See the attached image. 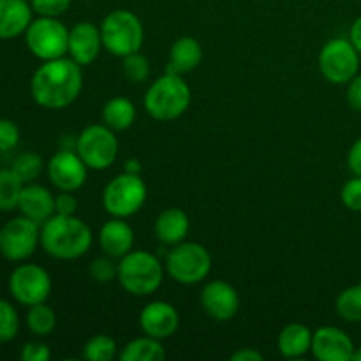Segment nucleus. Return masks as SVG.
<instances>
[{
    "label": "nucleus",
    "instance_id": "18",
    "mask_svg": "<svg viewBox=\"0 0 361 361\" xmlns=\"http://www.w3.org/2000/svg\"><path fill=\"white\" fill-rule=\"evenodd\" d=\"M18 210H20V215L42 226L49 217L55 215V196L44 185H39L35 182L25 183Z\"/></svg>",
    "mask_w": 361,
    "mask_h": 361
},
{
    "label": "nucleus",
    "instance_id": "20",
    "mask_svg": "<svg viewBox=\"0 0 361 361\" xmlns=\"http://www.w3.org/2000/svg\"><path fill=\"white\" fill-rule=\"evenodd\" d=\"M99 245L106 256L120 259L134 247V231L123 219L113 217L99 231Z\"/></svg>",
    "mask_w": 361,
    "mask_h": 361
},
{
    "label": "nucleus",
    "instance_id": "4",
    "mask_svg": "<svg viewBox=\"0 0 361 361\" xmlns=\"http://www.w3.org/2000/svg\"><path fill=\"white\" fill-rule=\"evenodd\" d=\"M164 264L148 250H130L118 259L116 281L133 296L154 295L164 279Z\"/></svg>",
    "mask_w": 361,
    "mask_h": 361
},
{
    "label": "nucleus",
    "instance_id": "8",
    "mask_svg": "<svg viewBox=\"0 0 361 361\" xmlns=\"http://www.w3.org/2000/svg\"><path fill=\"white\" fill-rule=\"evenodd\" d=\"M147 201V185L140 175H116L102 190V207L111 217L127 219L141 210Z\"/></svg>",
    "mask_w": 361,
    "mask_h": 361
},
{
    "label": "nucleus",
    "instance_id": "44",
    "mask_svg": "<svg viewBox=\"0 0 361 361\" xmlns=\"http://www.w3.org/2000/svg\"><path fill=\"white\" fill-rule=\"evenodd\" d=\"M351 361H361V348H356L355 353H353Z\"/></svg>",
    "mask_w": 361,
    "mask_h": 361
},
{
    "label": "nucleus",
    "instance_id": "38",
    "mask_svg": "<svg viewBox=\"0 0 361 361\" xmlns=\"http://www.w3.org/2000/svg\"><path fill=\"white\" fill-rule=\"evenodd\" d=\"M78 200L69 190H60L55 196V214L59 215H76Z\"/></svg>",
    "mask_w": 361,
    "mask_h": 361
},
{
    "label": "nucleus",
    "instance_id": "28",
    "mask_svg": "<svg viewBox=\"0 0 361 361\" xmlns=\"http://www.w3.org/2000/svg\"><path fill=\"white\" fill-rule=\"evenodd\" d=\"M335 310L348 323H361V284L345 288L337 296Z\"/></svg>",
    "mask_w": 361,
    "mask_h": 361
},
{
    "label": "nucleus",
    "instance_id": "34",
    "mask_svg": "<svg viewBox=\"0 0 361 361\" xmlns=\"http://www.w3.org/2000/svg\"><path fill=\"white\" fill-rule=\"evenodd\" d=\"M30 6L37 16L60 18L71 7V0H30Z\"/></svg>",
    "mask_w": 361,
    "mask_h": 361
},
{
    "label": "nucleus",
    "instance_id": "36",
    "mask_svg": "<svg viewBox=\"0 0 361 361\" xmlns=\"http://www.w3.org/2000/svg\"><path fill=\"white\" fill-rule=\"evenodd\" d=\"M20 127L11 118H0V152H11L20 143Z\"/></svg>",
    "mask_w": 361,
    "mask_h": 361
},
{
    "label": "nucleus",
    "instance_id": "13",
    "mask_svg": "<svg viewBox=\"0 0 361 361\" xmlns=\"http://www.w3.org/2000/svg\"><path fill=\"white\" fill-rule=\"evenodd\" d=\"M87 169V164L78 155V152L69 148H62L53 154L46 164L49 182L59 190H69V192H74L85 185Z\"/></svg>",
    "mask_w": 361,
    "mask_h": 361
},
{
    "label": "nucleus",
    "instance_id": "31",
    "mask_svg": "<svg viewBox=\"0 0 361 361\" xmlns=\"http://www.w3.org/2000/svg\"><path fill=\"white\" fill-rule=\"evenodd\" d=\"M20 314L9 300L0 298V344L13 342L20 334Z\"/></svg>",
    "mask_w": 361,
    "mask_h": 361
},
{
    "label": "nucleus",
    "instance_id": "25",
    "mask_svg": "<svg viewBox=\"0 0 361 361\" xmlns=\"http://www.w3.org/2000/svg\"><path fill=\"white\" fill-rule=\"evenodd\" d=\"M118 358L120 361H161L166 358V349L162 341L145 335L126 344Z\"/></svg>",
    "mask_w": 361,
    "mask_h": 361
},
{
    "label": "nucleus",
    "instance_id": "21",
    "mask_svg": "<svg viewBox=\"0 0 361 361\" xmlns=\"http://www.w3.org/2000/svg\"><path fill=\"white\" fill-rule=\"evenodd\" d=\"M190 222L189 217L180 208H166L157 215L154 224L155 236L162 245H176V243L185 242L187 235H189Z\"/></svg>",
    "mask_w": 361,
    "mask_h": 361
},
{
    "label": "nucleus",
    "instance_id": "40",
    "mask_svg": "<svg viewBox=\"0 0 361 361\" xmlns=\"http://www.w3.org/2000/svg\"><path fill=\"white\" fill-rule=\"evenodd\" d=\"M348 168L355 176H361V137L353 143L348 152Z\"/></svg>",
    "mask_w": 361,
    "mask_h": 361
},
{
    "label": "nucleus",
    "instance_id": "23",
    "mask_svg": "<svg viewBox=\"0 0 361 361\" xmlns=\"http://www.w3.org/2000/svg\"><path fill=\"white\" fill-rule=\"evenodd\" d=\"M312 334L309 326L302 323H291L279 334L277 349L284 358H302L312 349Z\"/></svg>",
    "mask_w": 361,
    "mask_h": 361
},
{
    "label": "nucleus",
    "instance_id": "43",
    "mask_svg": "<svg viewBox=\"0 0 361 361\" xmlns=\"http://www.w3.org/2000/svg\"><path fill=\"white\" fill-rule=\"evenodd\" d=\"M123 171L133 173V175H140L141 173L140 159H127L126 164H123Z\"/></svg>",
    "mask_w": 361,
    "mask_h": 361
},
{
    "label": "nucleus",
    "instance_id": "35",
    "mask_svg": "<svg viewBox=\"0 0 361 361\" xmlns=\"http://www.w3.org/2000/svg\"><path fill=\"white\" fill-rule=\"evenodd\" d=\"M341 200L348 210L361 212V176L348 180L341 190Z\"/></svg>",
    "mask_w": 361,
    "mask_h": 361
},
{
    "label": "nucleus",
    "instance_id": "24",
    "mask_svg": "<svg viewBox=\"0 0 361 361\" xmlns=\"http://www.w3.org/2000/svg\"><path fill=\"white\" fill-rule=\"evenodd\" d=\"M136 120V106L127 97H113L102 108V122L115 133L127 130Z\"/></svg>",
    "mask_w": 361,
    "mask_h": 361
},
{
    "label": "nucleus",
    "instance_id": "3",
    "mask_svg": "<svg viewBox=\"0 0 361 361\" xmlns=\"http://www.w3.org/2000/svg\"><path fill=\"white\" fill-rule=\"evenodd\" d=\"M143 104L154 120L171 122L189 108L190 88L180 74L166 73L148 87Z\"/></svg>",
    "mask_w": 361,
    "mask_h": 361
},
{
    "label": "nucleus",
    "instance_id": "37",
    "mask_svg": "<svg viewBox=\"0 0 361 361\" xmlns=\"http://www.w3.org/2000/svg\"><path fill=\"white\" fill-rule=\"evenodd\" d=\"M21 361H48L51 358V351L41 341H30L23 344L20 351Z\"/></svg>",
    "mask_w": 361,
    "mask_h": 361
},
{
    "label": "nucleus",
    "instance_id": "7",
    "mask_svg": "<svg viewBox=\"0 0 361 361\" xmlns=\"http://www.w3.org/2000/svg\"><path fill=\"white\" fill-rule=\"evenodd\" d=\"M25 44L41 62L62 59L69 49V28L59 18L37 16L25 32Z\"/></svg>",
    "mask_w": 361,
    "mask_h": 361
},
{
    "label": "nucleus",
    "instance_id": "27",
    "mask_svg": "<svg viewBox=\"0 0 361 361\" xmlns=\"http://www.w3.org/2000/svg\"><path fill=\"white\" fill-rule=\"evenodd\" d=\"M27 326L35 337H48L53 334L56 328V314L55 310L44 303H37V305L28 307L27 310Z\"/></svg>",
    "mask_w": 361,
    "mask_h": 361
},
{
    "label": "nucleus",
    "instance_id": "12",
    "mask_svg": "<svg viewBox=\"0 0 361 361\" xmlns=\"http://www.w3.org/2000/svg\"><path fill=\"white\" fill-rule=\"evenodd\" d=\"M41 245V226L30 219L14 217L0 228V256L11 263H23Z\"/></svg>",
    "mask_w": 361,
    "mask_h": 361
},
{
    "label": "nucleus",
    "instance_id": "26",
    "mask_svg": "<svg viewBox=\"0 0 361 361\" xmlns=\"http://www.w3.org/2000/svg\"><path fill=\"white\" fill-rule=\"evenodd\" d=\"M23 187L25 183L13 171V168H0V212L7 214L18 210Z\"/></svg>",
    "mask_w": 361,
    "mask_h": 361
},
{
    "label": "nucleus",
    "instance_id": "16",
    "mask_svg": "<svg viewBox=\"0 0 361 361\" xmlns=\"http://www.w3.org/2000/svg\"><path fill=\"white\" fill-rule=\"evenodd\" d=\"M180 326L178 310L168 302H152L140 312V328L148 337L166 341L173 337Z\"/></svg>",
    "mask_w": 361,
    "mask_h": 361
},
{
    "label": "nucleus",
    "instance_id": "2",
    "mask_svg": "<svg viewBox=\"0 0 361 361\" xmlns=\"http://www.w3.org/2000/svg\"><path fill=\"white\" fill-rule=\"evenodd\" d=\"M92 242V229L76 215L55 214L41 226V247L53 259H80L90 250Z\"/></svg>",
    "mask_w": 361,
    "mask_h": 361
},
{
    "label": "nucleus",
    "instance_id": "30",
    "mask_svg": "<svg viewBox=\"0 0 361 361\" xmlns=\"http://www.w3.org/2000/svg\"><path fill=\"white\" fill-rule=\"evenodd\" d=\"M116 342L109 335H94L83 345V358L88 361H109L116 356Z\"/></svg>",
    "mask_w": 361,
    "mask_h": 361
},
{
    "label": "nucleus",
    "instance_id": "41",
    "mask_svg": "<svg viewBox=\"0 0 361 361\" xmlns=\"http://www.w3.org/2000/svg\"><path fill=\"white\" fill-rule=\"evenodd\" d=\"M231 361H263V355L252 348H242L233 353Z\"/></svg>",
    "mask_w": 361,
    "mask_h": 361
},
{
    "label": "nucleus",
    "instance_id": "6",
    "mask_svg": "<svg viewBox=\"0 0 361 361\" xmlns=\"http://www.w3.org/2000/svg\"><path fill=\"white\" fill-rule=\"evenodd\" d=\"M164 268L169 277L178 284H200L210 274L212 256L207 247H203L201 243H176L166 256Z\"/></svg>",
    "mask_w": 361,
    "mask_h": 361
},
{
    "label": "nucleus",
    "instance_id": "10",
    "mask_svg": "<svg viewBox=\"0 0 361 361\" xmlns=\"http://www.w3.org/2000/svg\"><path fill=\"white\" fill-rule=\"evenodd\" d=\"M53 282L48 271L35 263H18L11 271L7 289L18 305L32 307L44 303L51 295Z\"/></svg>",
    "mask_w": 361,
    "mask_h": 361
},
{
    "label": "nucleus",
    "instance_id": "33",
    "mask_svg": "<svg viewBox=\"0 0 361 361\" xmlns=\"http://www.w3.org/2000/svg\"><path fill=\"white\" fill-rule=\"evenodd\" d=\"M88 271H90V277L95 282L106 284V282H111L116 279V275H118V263H113V257L109 256L95 257L90 263V267H88Z\"/></svg>",
    "mask_w": 361,
    "mask_h": 361
},
{
    "label": "nucleus",
    "instance_id": "11",
    "mask_svg": "<svg viewBox=\"0 0 361 361\" xmlns=\"http://www.w3.org/2000/svg\"><path fill=\"white\" fill-rule=\"evenodd\" d=\"M321 74L334 85H348L360 71V51L349 39H330L317 56Z\"/></svg>",
    "mask_w": 361,
    "mask_h": 361
},
{
    "label": "nucleus",
    "instance_id": "1",
    "mask_svg": "<svg viewBox=\"0 0 361 361\" xmlns=\"http://www.w3.org/2000/svg\"><path fill=\"white\" fill-rule=\"evenodd\" d=\"M83 88V73L73 59L42 62L30 78V95L44 109H63L73 104Z\"/></svg>",
    "mask_w": 361,
    "mask_h": 361
},
{
    "label": "nucleus",
    "instance_id": "15",
    "mask_svg": "<svg viewBox=\"0 0 361 361\" xmlns=\"http://www.w3.org/2000/svg\"><path fill=\"white\" fill-rule=\"evenodd\" d=\"M355 349L351 337L337 326H321L312 334L310 353L319 361H351Z\"/></svg>",
    "mask_w": 361,
    "mask_h": 361
},
{
    "label": "nucleus",
    "instance_id": "9",
    "mask_svg": "<svg viewBox=\"0 0 361 361\" xmlns=\"http://www.w3.org/2000/svg\"><path fill=\"white\" fill-rule=\"evenodd\" d=\"M76 152L88 169L104 171L111 168L118 157V140L115 130L104 123L85 127L76 137Z\"/></svg>",
    "mask_w": 361,
    "mask_h": 361
},
{
    "label": "nucleus",
    "instance_id": "5",
    "mask_svg": "<svg viewBox=\"0 0 361 361\" xmlns=\"http://www.w3.org/2000/svg\"><path fill=\"white\" fill-rule=\"evenodd\" d=\"M102 46L111 55L123 56L140 51L145 41L143 23L129 9H115L101 21Z\"/></svg>",
    "mask_w": 361,
    "mask_h": 361
},
{
    "label": "nucleus",
    "instance_id": "17",
    "mask_svg": "<svg viewBox=\"0 0 361 361\" xmlns=\"http://www.w3.org/2000/svg\"><path fill=\"white\" fill-rule=\"evenodd\" d=\"M101 28L92 21H80L69 30V49H67V53L81 67L95 62V59L101 53Z\"/></svg>",
    "mask_w": 361,
    "mask_h": 361
},
{
    "label": "nucleus",
    "instance_id": "45",
    "mask_svg": "<svg viewBox=\"0 0 361 361\" xmlns=\"http://www.w3.org/2000/svg\"><path fill=\"white\" fill-rule=\"evenodd\" d=\"M83 2H88V0H83Z\"/></svg>",
    "mask_w": 361,
    "mask_h": 361
},
{
    "label": "nucleus",
    "instance_id": "42",
    "mask_svg": "<svg viewBox=\"0 0 361 361\" xmlns=\"http://www.w3.org/2000/svg\"><path fill=\"white\" fill-rule=\"evenodd\" d=\"M349 41L353 42V46L358 49L361 55V16H358L353 21L351 30H349Z\"/></svg>",
    "mask_w": 361,
    "mask_h": 361
},
{
    "label": "nucleus",
    "instance_id": "19",
    "mask_svg": "<svg viewBox=\"0 0 361 361\" xmlns=\"http://www.w3.org/2000/svg\"><path fill=\"white\" fill-rule=\"evenodd\" d=\"M34 20V11L27 0H0V41H13L25 35Z\"/></svg>",
    "mask_w": 361,
    "mask_h": 361
},
{
    "label": "nucleus",
    "instance_id": "14",
    "mask_svg": "<svg viewBox=\"0 0 361 361\" xmlns=\"http://www.w3.org/2000/svg\"><path fill=\"white\" fill-rule=\"evenodd\" d=\"M201 307L212 319L224 323L238 314L240 295L229 282L212 281L201 291Z\"/></svg>",
    "mask_w": 361,
    "mask_h": 361
},
{
    "label": "nucleus",
    "instance_id": "32",
    "mask_svg": "<svg viewBox=\"0 0 361 361\" xmlns=\"http://www.w3.org/2000/svg\"><path fill=\"white\" fill-rule=\"evenodd\" d=\"M123 74L130 83H143L150 76V62L140 51L123 56Z\"/></svg>",
    "mask_w": 361,
    "mask_h": 361
},
{
    "label": "nucleus",
    "instance_id": "22",
    "mask_svg": "<svg viewBox=\"0 0 361 361\" xmlns=\"http://www.w3.org/2000/svg\"><path fill=\"white\" fill-rule=\"evenodd\" d=\"M203 59V48L194 37H178L171 46L169 51V62L166 66V73L171 74H187L192 73Z\"/></svg>",
    "mask_w": 361,
    "mask_h": 361
},
{
    "label": "nucleus",
    "instance_id": "39",
    "mask_svg": "<svg viewBox=\"0 0 361 361\" xmlns=\"http://www.w3.org/2000/svg\"><path fill=\"white\" fill-rule=\"evenodd\" d=\"M345 99H348V104L351 106L355 111L361 113V74H356V76L348 83Z\"/></svg>",
    "mask_w": 361,
    "mask_h": 361
},
{
    "label": "nucleus",
    "instance_id": "29",
    "mask_svg": "<svg viewBox=\"0 0 361 361\" xmlns=\"http://www.w3.org/2000/svg\"><path fill=\"white\" fill-rule=\"evenodd\" d=\"M13 171L16 173L23 183H32L41 176L44 171V161L35 152H23V154L16 155L11 164Z\"/></svg>",
    "mask_w": 361,
    "mask_h": 361
}]
</instances>
